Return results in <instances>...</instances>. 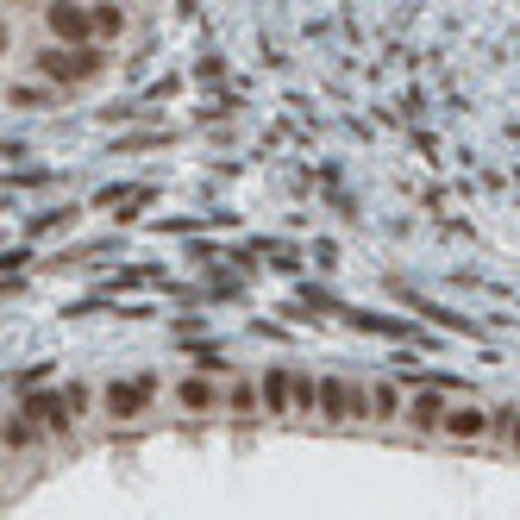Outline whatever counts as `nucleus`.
Wrapping results in <instances>:
<instances>
[{
    "label": "nucleus",
    "mask_w": 520,
    "mask_h": 520,
    "mask_svg": "<svg viewBox=\"0 0 520 520\" xmlns=\"http://www.w3.org/2000/svg\"><path fill=\"white\" fill-rule=\"evenodd\" d=\"M120 26H126V19H120V7H94V32H101V38H113Z\"/></svg>",
    "instance_id": "5"
},
{
    "label": "nucleus",
    "mask_w": 520,
    "mask_h": 520,
    "mask_svg": "<svg viewBox=\"0 0 520 520\" xmlns=\"http://www.w3.org/2000/svg\"><path fill=\"white\" fill-rule=\"evenodd\" d=\"M320 408H326V414H345V389L326 383V389H320Z\"/></svg>",
    "instance_id": "6"
},
{
    "label": "nucleus",
    "mask_w": 520,
    "mask_h": 520,
    "mask_svg": "<svg viewBox=\"0 0 520 520\" xmlns=\"http://www.w3.org/2000/svg\"><path fill=\"white\" fill-rule=\"evenodd\" d=\"M445 427H452L458 439H464V433H483V414H477V408H452V414H445Z\"/></svg>",
    "instance_id": "4"
},
{
    "label": "nucleus",
    "mask_w": 520,
    "mask_h": 520,
    "mask_svg": "<svg viewBox=\"0 0 520 520\" xmlns=\"http://www.w3.org/2000/svg\"><path fill=\"white\" fill-rule=\"evenodd\" d=\"M408 420H414V427H439V420H445V401H439V395H414Z\"/></svg>",
    "instance_id": "3"
},
{
    "label": "nucleus",
    "mask_w": 520,
    "mask_h": 520,
    "mask_svg": "<svg viewBox=\"0 0 520 520\" xmlns=\"http://www.w3.org/2000/svg\"><path fill=\"white\" fill-rule=\"evenodd\" d=\"M44 19H51V32H57L63 44H82V38L94 32V19H88L82 7H69V0H57V7H51V13H44Z\"/></svg>",
    "instance_id": "2"
},
{
    "label": "nucleus",
    "mask_w": 520,
    "mask_h": 520,
    "mask_svg": "<svg viewBox=\"0 0 520 520\" xmlns=\"http://www.w3.org/2000/svg\"><path fill=\"white\" fill-rule=\"evenodd\" d=\"M38 63H44V76H51V82H82V76H94V69H101V51L69 44V51H44Z\"/></svg>",
    "instance_id": "1"
}]
</instances>
